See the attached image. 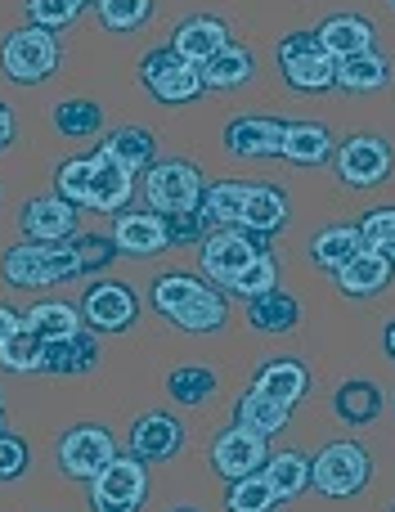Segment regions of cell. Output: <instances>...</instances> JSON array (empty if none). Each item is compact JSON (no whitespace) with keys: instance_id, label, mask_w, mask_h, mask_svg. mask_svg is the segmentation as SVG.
Here are the masks:
<instances>
[{"instance_id":"bcb514c9","label":"cell","mask_w":395,"mask_h":512,"mask_svg":"<svg viewBox=\"0 0 395 512\" xmlns=\"http://www.w3.org/2000/svg\"><path fill=\"white\" fill-rule=\"evenodd\" d=\"M77 14H81V5H77V0H27V23H36V27H50V32H59V27H68Z\"/></svg>"},{"instance_id":"8992f818","label":"cell","mask_w":395,"mask_h":512,"mask_svg":"<svg viewBox=\"0 0 395 512\" xmlns=\"http://www.w3.org/2000/svg\"><path fill=\"white\" fill-rule=\"evenodd\" d=\"M140 81L144 90H149L158 104L167 108H180V104H194V99L202 95V68L198 63H189L180 50H149L140 59Z\"/></svg>"},{"instance_id":"f907efd6","label":"cell","mask_w":395,"mask_h":512,"mask_svg":"<svg viewBox=\"0 0 395 512\" xmlns=\"http://www.w3.org/2000/svg\"><path fill=\"white\" fill-rule=\"evenodd\" d=\"M18 324H23V319H18V315H14V310H9V306H0V346H5V337L14 333Z\"/></svg>"},{"instance_id":"f6af8a7d","label":"cell","mask_w":395,"mask_h":512,"mask_svg":"<svg viewBox=\"0 0 395 512\" xmlns=\"http://www.w3.org/2000/svg\"><path fill=\"white\" fill-rule=\"evenodd\" d=\"M72 248H77L81 274H99V270H108V265L122 256L117 252V243H113V234H86V239H77Z\"/></svg>"},{"instance_id":"d6986e66","label":"cell","mask_w":395,"mask_h":512,"mask_svg":"<svg viewBox=\"0 0 395 512\" xmlns=\"http://www.w3.org/2000/svg\"><path fill=\"white\" fill-rule=\"evenodd\" d=\"M391 274H395V265L387 261V256L364 248V252H355L351 261L333 274V279H337V288H342L346 297H378V292H387Z\"/></svg>"},{"instance_id":"83f0119b","label":"cell","mask_w":395,"mask_h":512,"mask_svg":"<svg viewBox=\"0 0 395 512\" xmlns=\"http://www.w3.org/2000/svg\"><path fill=\"white\" fill-rule=\"evenodd\" d=\"M225 319H229V301H225V292H216L207 283V288L198 292L194 301H185V306L171 315V324L180 328V333H220L225 328Z\"/></svg>"},{"instance_id":"f1b7e54d","label":"cell","mask_w":395,"mask_h":512,"mask_svg":"<svg viewBox=\"0 0 395 512\" xmlns=\"http://www.w3.org/2000/svg\"><path fill=\"white\" fill-rule=\"evenodd\" d=\"M319 41L333 59H346V54H360V50H373V23L360 14H333L324 27H319Z\"/></svg>"},{"instance_id":"c3c4849f","label":"cell","mask_w":395,"mask_h":512,"mask_svg":"<svg viewBox=\"0 0 395 512\" xmlns=\"http://www.w3.org/2000/svg\"><path fill=\"white\" fill-rule=\"evenodd\" d=\"M27 472V445L23 436L0 432V481H18Z\"/></svg>"},{"instance_id":"6da1fadb","label":"cell","mask_w":395,"mask_h":512,"mask_svg":"<svg viewBox=\"0 0 395 512\" xmlns=\"http://www.w3.org/2000/svg\"><path fill=\"white\" fill-rule=\"evenodd\" d=\"M81 261L72 243H14L0 256V279L9 288H50V283L77 279Z\"/></svg>"},{"instance_id":"8fae6325","label":"cell","mask_w":395,"mask_h":512,"mask_svg":"<svg viewBox=\"0 0 395 512\" xmlns=\"http://www.w3.org/2000/svg\"><path fill=\"white\" fill-rule=\"evenodd\" d=\"M18 230L27 234V243H68L77 234V203H68L63 194H36L18 212Z\"/></svg>"},{"instance_id":"cb8c5ba5","label":"cell","mask_w":395,"mask_h":512,"mask_svg":"<svg viewBox=\"0 0 395 512\" xmlns=\"http://www.w3.org/2000/svg\"><path fill=\"white\" fill-rule=\"evenodd\" d=\"M333 153H337V144L324 122H288L283 158H288L292 167H324V162H333Z\"/></svg>"},{"instance_id":"7c38bea8","label":"cell","mask_w":395,"mask_h":512,"mask_svg":"<svg viewBox=\"0 0 395 512\" xmlns=\"http://www.w3.org/2000/svg\"><path fill=\"white\" fill-rule=\"evenodd\" d=\"M256 256H261V243L247 230H238V225L211 230L207 239H202V270H207V279H216L220 288H229V279H234L243 265H252Z\"/></svg>"},{"instance_id":"7bdbcfd3","label":"cell","mask_w":395,"mask_h":512,"mask_svg":"<svg viewBox=\"0 0 395 512\" xmlns=\"http://www.w3.org/2000/svg\"><path fill=\"white\" fill-rule=\"evenodd\" d=\"M360 234H364V248L382 252L395 265V207H373V212H364Z\"/></svg>"},{"instance_id":"681fc988","label":"cell","mask_w":395,"mask_h":512,"mask_svg":"<svg viewBox=\"0 0 395 512\" xmlns=\"http://www.w3.org/2000/svg\"><path fill=\"white\" fill-rule=\"evenodd\" d=\"M14 144V108L9 104H0V153Z\"/></svg>"},{"instance_id":"b9f144b4","label":"cell","mask_w":395,"mask_h":512,"mask_svg":"<svg viewBox=\"0 0 395 512\" xmlns=\"http://www.w3.org/2000/svg\"><path fill=\"white\" fill-rule=\"evenodd\" d=\"M270 288H279V265H274V256H265V252L229 279V292H234V297H247V301L270 292Z\"/></svg>"},{"instance_id":"52a82bcc","label":"cell","mask_w":395,"mask_h":512,"mask_svg":"<svg viewBox=\"0 0 395 512\" xmlns=\"http://www.w3.org/2000/svg\"><path fill=\"white\" fill-rule=\"evenodd\" d=\"M144 499H149V463L135 454H117L90 481V512H140Z\"/></svg>"},{"instance_id":"484cf974","label":"cell","mask_w":395,"mask_h":512,"mask_svg":"<svg viewBox=\"0 0 395 512\" xmlns=\"http://www.w3.org/2000/svg\"><path fill=\"white\" fill-rule=\"evenodd\" d=\"M382 405H387V396H382V387L369 378H351L333 391V414L342 418L346 427H369L373 418L382 414Z\"/></svg>"},{"instance_id":"ffe728a7","label":"cell","mask_w":395,"mask_h":512,"mask_svg":"<svg viewBox=\"0 0 395 512\" xmlns=\"http://www.w3.org/2000/svg\"><path fill=\"white\" fill-rule=\"evenodd\" d=\"M252 391H261V396H270V400H279V405L292 409V405H301V400H306L310 373H306V364H301V360H270V364H261V369H256Z\"/></svg>"},{"instance_id":"6f0895ef","label":"cell","mask_w":395,"mask_h":512,"mask_svg":"<svg viewBox=\"0 0 395 512\" xmlns=\"http://www.w3.org/2000/svg\"><path fill=\"white\" fill-rule=\"evenodd\" d=\"M391 405H395V400H391Z\"/></svg>"},{"instance_id":"44dd1931","label":"cell","mask_w":395,"mask_h":512,"mask_svg":"<svg viewBox=\"0 0 395 512\" xmlns=\"http://www.w3.org/2000/svg\"><path fill=\"white\" fill-rule=\"evenodd\" d=\"M288 212H292V203H288V194H283L279 185H252L238 230L270 239V234H279L283 225H288Z\"/></svg>"},{"instance_id":"603a6c76","label":"cell","mask_w":395,"mask_h":512,"mask_svg":"<svg viewBox=\"0 0 395 512\" xmlns=\"http://www.w3.org/2000/svg\"><path fill=\"white\" fill-rule=\"evenodd\" d=\"M225 41H229V27L220 23V18H211V14H189L185 23L171 32V50H180L189 63H198V68H202V63H207Z\"/></svg>"},{"instance_id":"8d00e7d4","label":"cell","mask_w":395,"mask_h":512,"mask_svg":"<svg viewBox=\"0 0 395 512\" xmlns=\"http://www.w3.org/2000/svg\"><path fill=\"white\" fill-rule=\"evenodd\" d=\"M41 346H45V337L36 333V328L18 324L14 333L5 337V346H0V369L5 373H41Z\"/></svg>"},{"instance_id":"11a10c76","label":"cell","mask_w":395,"mask_h":512,"mask_svg":"<svg viewBox=\"0 0 395 512\" xmlns=\"http://www.w3.org/2000/svg\"><path fill=\"white\" fill-rule=\"evenodd\" d=\"M0 432H5V409H0Z\"/></svg>"},{"instance_id":"74e56055","label":"cell","mask_w":395,"mask_h":512,"mask_svg":"<svg viewBox=\"0 0 395 512\" xmlns=\"http://www.w3.org/2000/svg\"><path fill=\"white\" fill-rule=\"evenodd\" d=\"M207 288V283L198 279V274H185V270H171V274H158V279H153V292H149V301H153V310H158V315H176L180 306H185V301H194L198 292Z\"/></svg>"},{"instance_id":"e575fe53","label":"cell","mask_w":395,"mask_h":512,"mask_svg":"<svg viewBox=\"0 0 395 512\" xmlns=\"http://www.w3.org/2000/svg\"><path fill=\"white\" fill-rule=\"evenodd\" d=\"M23 324L36 328L45 342H54V337L81 333V310L68 306V301H36V306L23 310Z\"/></svg>"},{"instance_id":"ab89813d","label":"cell","mask_w":395,"mask_h":512,"mask_svg":"<svg viewBox=\"0 0 395 512\" xmlns=\"http://www.w3.org/2000/svg\"><path fill=\"white\" fill-rule=\"evenodd\" d=\"M274 504H279V495H274V486H270L265 472H252V477L229 481L225 512H274Z\"/></svg>"},{"instance_id":"816d5d0a","label":"cell","mask_w":395,"mask_h":512,"mask_svg":"<svg viewBox=\"0 0 395 512\" xmlns=\"http://www.w3.org/2000/svg\"><path fill=\"white\" fill-rule=\"evenodd\" d=\"M382 346H387V355H391V360H395V319H391V324H387V333H382Z\"/></svg>"},{"instance_id":"5b68a950","label":"cell","mask_w":395,"mask_h":512,"mask_svg":"<svg viewBox=\"0 0 395 512\" xmlns=\"http://www.w3.org/2000/svg\"><path fill=\"white\" fill-rule=\"evenodd\" d=\"M279 68L297 95H324L337 86V59L324 50L319 32H292L279 41Z\"/></svg>"},{"instance_id":"30bf717a","label":"cell","mask_w":395,"mask_h":512,"mask_svg":"<svg viewBox=\"0 0 395 512\" xmlns=\"http://www.w3.org/2000/svg\"><path fill=\"white\" fill-rule=\"evenodd\" d=\"M333 162L337 176L351 189H373L391 176V144L382 135H351V140L337 144Z\"/></svg>"},{"instance_id":"d590c367","label":"cell","mask_w":395,"mask_h":512,"mask_svg":"<svg viewBox=\"0 0 395 512\" xmlns=\"http://www.w3.org/2000/svg\"><path fill=\"white\" fill-rule=\"evenodd\" d=\"M50 122L59 135H68V140H90V135L104 126V108L95 104V99H63V104L50 108Z\"/></svg>"},{"instance_id":"f5cc1de1","label":"cell","mask_w":395,"mask_h":512,"mask_svg":"<svg viewBox=\"0 0 395 512\" xmlns=\"http://www.w3.org/2000/svg\"><path fill=\"white\" fill-rule=\"evenodd\" d=\"M77 5H81V9H86V5H99V0H77Z\"/></svg>"},{"instance_id":"d6a6232c","label":"cell","mask_w":395,"mask_h":512,"mask_svg":"<svg viewBox=\"0 0 395 512\" xmlns=\"http://www.w3.org/2000/svg\"><path fill=\"white\" fill-rule=\"evenodd\" d=\"M261 472L270 477V486H274V495L279 499H297V495H306L310 490V459L306 454H297V450L270 454Z\"/></svg>"},{"instance_id":"3957f363","label":"cell","mask_w":395,"mask_h":512,"mask_svg":"<svg viewBox=\"0 0 395 512\" xmlns=\"http://www.w3.org/2000/svg\"><path fill=\"white\" fill-rule=\"evenodd\" d=\"M207 180L194 162L185 158H162L144 171V203L158 216H180V212H198Z\"/></svg>"},{"instance_id":"ba28073f","label":"cell","mask_w":395,"mask_h":512,"mask_svg":"<svg viewBox=\"0 0 395 512\" xmlns=\"http://www.w3.org/2000/svg\"><path fill=\"white\" fill-rule=\"evenodd\" d=\"M113 459H117V441H113V432L99 423L72 427L59 441V468L77 481H95Z\"/></svg>"},{"instance_id":"60d3db41","label":"cell","mask_w":395,"mask_h":512,"mask_svg":"<svg viewBox=\"0 0 395 512\" xmlns=\"http://www.w3.org/2000/svg\"><path fill=\"white\" fill-rule=\"evenodd\" d=\"M95 9L108 32H135L153 18V0H99Z\"/></svg>"},{"instance_id":"7402d4cb","label":"cell","mask_w":395,"mask_h":512,"mask_svg":"<svg viewBox=\"0 0 395 512\" xmlns=\"http://www.w3.org/2000/svg\"><path fill=\"white\" fill-rule=\"evenodd\" d=\"M256 77V59L247 45L225 41L207 63H202V86L207 90H243Z\"/></svg>"},{"instance_id":"e0dca14e","label":"cell","mask_w":395,"mask_h":512,"mask_svg":"<svg viewBox=\"0 0 395 512\" xmlns=\"http://www.w3.org/2000/svg\"><path fill=\"white\" fill-rule=\"evenodd\" d=\"M113 243H117V252L135 256V261H144V256H158L162 248H171L167 221H162L158 212H117Z\"/></svg>"},{"instance_id":"9a60e30c","label":"cell","mask_w":395,"mask_h":512,"mask_svg":"<svg viewBox=\"0 0 395 512\" xmlns=\"http://www.w3.org/2000/svg\"><path fill=\"white\" fill-rule=\"evenodd\" d=\"M95 176H90V212H104V216H117L126 203H131V194H135V176L140 171H131L117 153H108L104 144H99L95 153Z\"/></svg>"},{"instance_id":"9f6ffc18","label":"cell","mask_w":395,"mask_h":512,"mask_svg":"<svg viewBox=\"0 0 395 512\" xmlns=\"http://www.w3.org/2000/svg\"><path fill=\"white\" fill-rule=\"evenodd\" d=\"M387 5H395V0H387Z\"/></svg>"},{"instance_id":"f35d334b","label":"cell","mask_w":395,"mask_h":512,"mask_svg":"<svg viewBox=\"0 0 395 512\" xmlns=\"http://www.w3.org/2000/svg\"><path fill=\"white\" fill-rule=\"evenodd\" d=\"M104 149L117 153L131 171H140V167L149 171L153 153H158V140H153V131H144V126H117V131L104 140Z\"/></svg>"},{"instance_id":"d4e9b609","label":"cell","mask_w":395,"mask_h":512,"mask_svg":"<svg viewBox=\"0 0 395 512\" xmlns=\"http://www.w3.org/2000/svg\"><path fill=\"white\" fill-rule=\"evenodd\" d=\"M247 324H252L256 333L283 337L301 324V301L283 288H270V292H261V297L247 301Z\"/></svg>"},{"instance_id":"4dcf8cb0","label":"cell","mask_w":395,"mask_h":512,"mask_svg":"<svg viewBox=\"0 0 395 512\" xmlns=\"http://www.w3.org/2000/svg\"><path fill=\"white\" fill-rule=\"evenodd\" d=\"M247 194H252L247 180H216V185H207V194H202V216H207L211 230H229V225L243 221Z\"/></svg>"},{"instance_id":"7dc6e473","label":"cell","mask_w":395,"mask_h":512,"mask_svg":"<svg viewBox=\"0 0 395 512\" xmlns=\"http://www.w3.org/2000/svg\"><path fill=\"white\" fill-rule=\"evenodd\" d=\"M167 221V239H171V248H194V243L207 239V216H202V207L198 212H180V216H162Z\"/></svg>"},{"instance_id":"4316f807","label":"cell","mask_w":395,"mask_h":512,"mask_svg":"<svg viewBox=\"0 0 395 512\" xmlns=\"http://www.w3.org/2000/svg\"><path fill=\"white\" fill-rule=\"evenodd\" d=\"M391 81V63L382 50H360L337 59V86L355 90V95H369V90H382Z\"/></svg>"},{"instance_id":"f546056e","label":"cell","mask_w":395,"mask_h":512,"mask_svg":"<svg viewBox=\"0 0 395 512\" xmlns=\"http://www.w3.org/2000/svg\"><path fill=\"white\" fill-rule=\"evenodd\" d=\"M355 252H364L360 225H328V230H319L315 243H310V261H315L319 270H328V274L342 270Z\"/></svg>"},{"instance_id":"ee69618b","label":"cell","mask_w":395,"mask_h":512,"mask_svg":"<svg viewBox=\"0 0 395 512\" xmlns=\"http://www.w3.org/2000/svg\"><path fill=\"white\" fill-rule=\"evenodd\" d=\"M90 176H95V158H68V162L59 167L54 194H63L68 203L86 207V203H90Z\"/></svg>"},{"instance_id":"ac0fdd59","label":"cell","mask_w":395,"mask_h":512,"mask_svg":"<svg viewBox=\"0 0 395 512\" xmlns=\"http://www.w3.org/2000/svg\"><path fill=\"white\" fill-rule=\"evenodd\" d=\"M99 364V342L90 328L72 337H54V342L41 346V373H54V378H72V373H90Z\"/></svg>"},{"instance_id":"9c48e42d","label":"cell","mask_w":395,"mask_h":512,"mask_svg":"<svg viewBox=\"0 0 395 512\" xmlns=\"http://www.w3.org/2000/svg\"><path fill=\"white\" fill-rule=\"evenodd\" d=\"M81 319H86L95 333H126L140 319V297H135L131 283L117 279H99L86 288L81 297Z\"/></svg>"},{"instance_id":"836d02e7","label":"cell","mask_w":395,"mask_h":512,"mask_svg":"<svg viewBox=\"0 0 395 512\" xmlns=\"http://www.w3.org/2000/svg\"><path fill=\"white\" fill-rule=\"evenodd\" d=\"M288 414H292L288 405H279V400L261 396V391H247V396L238 400L234 423L247 427V432H256V436H279L283 427H288Z\"/></svg>"},{"instance_id":"7a4b0ae2","label":"cell","mask_w":395,"mask_h":512,"mask_svg":"<svg viewBox=\"0 0 395 512\" xmlns=\"http://www.w3.org/2000/svg\"><path fill=\"white\" fill-rule=\"evenodd\" d=\"M63 59V45H59V32H50V27H14V32L0 41V72H5V81H14V86H36V81H45L54 68H59Z\"/></svg>"},{"instance_id":"277c9868","label":"cell","mask_w":395,"mask_h":512,"mask_svg":"<svg viewBox=\"0 0 395 512\" xmlns=\"http://www.w3.org/2000/svg\"><path fill=\"white\" fill-rule=\"evenodd\" d=\"M373 459L360 441H333L310 459V486L328 499H351L369 486Z\"/></svg>"},{"instance_id":"4fadbf2b","label":"cell","mask_w":395,"mask_h":512,"mask_svg":"<svg viewBox=\"0 0 395 512\" xmlns=\"http://www.w3.org/2000/svg\"><path fill=\"white\" fill-rule=\"evenodd\" d=\"M283 135L288 122L265 113H243L225 126V153L234 158H283Z\"/></svg>"},{"instance_id":"2e32d148","label":"cell","mask_w":395,"mask_h":512,"mask_svg":"<svg viewBox=\"0 0 395 512\" xmlns=\"http://www.w3.org/2000/svg\"><path fill=\"white\" fill-rule=\"evenodd\" d=\"M211 468L220 472L225 481L252 477V472L265 468V436L247 432V427H225V432L211 441Z\"/></svg>"},{"instance_id":"1f68e13d","label":"cell","mask_w":395,"mask_h":512,"mask_svg":"<svg viewBox=\"0 0 395 512\" xmlns=\"http://www.w3.org/2000/svg\"><path fill=\"white\" fill-rule=\"evenodd\" d=\"M216 387H220V378L211 364H176V369L167 373V396L185 409L207 405V400L216 396Z\"/></svg>"},{"instance_id":"db71d44e","label":"cell","mask_w":395,"mask_h":512,"mask_svg":"<svg viewBox=\"0 0 395 512\" xmlns=\"http://www.w3.org/2000/svg\"><path fill=\"white\" fill-rule=\"evenodd\" d=\"M171 512H202V508H171Z\"/></svg>"},{"instance_id":"5bb4252c","label":"cell","mask_w":395,"mask_h":512,"mask_svg":"<svg viewBox=\"0 0 395 512\" xmlns=\"http://www.w3.org/2000/svg\"><path fill=\"white\" fill-rule=\"evenodd\" d=\"M185 445V423L167 409H149L131 427V454L140 463H171Z\"/></svg>"}]
</instances>
